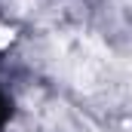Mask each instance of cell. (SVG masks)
<instances>
[{
	"label": "cell",
	"instance_id": "obj_1",
	"mask_svg": "<svg viewBox=\"0 0 132 132\" xmlns=\"http://www.w3.org/2000/svg\"><path fill=\"white\" fill-rule=\"evenodd\" d=\"M62 59H65V71L71 83L80 92H98L104 86H111V55L104 52L101 43L77 37L65 43Z\"/></svg>",
	"mask_w": 132,
	"mask_h": 132
},
{
	"label": "cell",
	"instance_id": "obj_2",
	"mask_svg": "<svg viewBox=\"0 0 132 132\" xmlns=\"http://www.w3.org/2000/svg\"><path fill=\"white\" fill-rule=\"evenodd\" d=\"M9 40H12V31H6V28H0V46H3V43H9Z\"/></svg>",
	"mask_w": 132,
	"mask_h": 132
}]
</instances>
